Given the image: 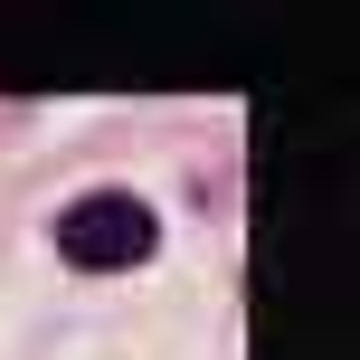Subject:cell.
Returning <instances> with one entry per match:
<instances>
[{
	"mask_svg": "<svg viewBox=\"0 0 360 360\" xmlns=\"http://www.w3.org/2000/svg\"><path fill=\"white\" fill-rule=\"evenodd\" d=\"M152 237H162V218H152L143 199H124V190H95V199H76V209L57 218V256H67V266H86V275L143 266Z\"/></svg>",
	"mask_w": 360,
	"mask_h": 360,
	"instance_id": "cell-1",
	"label": "cell"
}]
</instances>
